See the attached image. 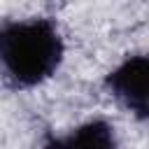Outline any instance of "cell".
Wrapping results in <instances>:
<instances>
[{"label": "cell", "mask_w": 149, "mask_h": 149, "mask_svg": "<svg viewBox=\"0 0 149 149\" xmlns=\"http://www.w3.org/2000/svg\"><path fill=\"white\" fill-rule=\"evenodd\" d=\"M149 58L144 54L126 56L112 72L105 77V88L114 100H119L128 112H133L140 121L149 114Z\"/></svg>", "instance_id": "cell-2"}, {"label": "cell", "mask_w": 149, "mask_h": 149, "mask_svg": "<svg viewBox=\"0 0 149 149\" xmlns=\"http://www.w3.org/2000/svg\"><path fill=\"white\" fill-rule=\"evenodd\" d=\"M63 54V35L51 19L37 16L0 23V68L16 88H33L54 77Z\"/></svg>", "instance_id": "cell-1"}, {"label": "cell", "mask_w": 149, "mask_h": 149, "mask_svg": "<svg viewBox=\"0 0 149 149\" xmlns=\"http://www.w3.org/2000/svg\"><path fill=\"white\" fill-rule=\"evenodd\" d=\"M42 149H119V140L112 123L105 119H91L65 135L49 137Z\"/></svg>", "instance_id": "cell-3"}]
</instances>
